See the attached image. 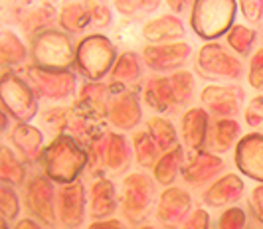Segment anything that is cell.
<instances>
[{
    "label": "cell",
    "instance_id": "1",
    "mask_svg": "<svg viewBox=\"0 0 263 229\" xmlns=\"http://www.w3.org/2000/svg\"><path fill=\"white\" fill-rule=\"evenodd\" d=\"M42 160L48 178L62 184H76V178L87 162V154L79 149L71 136L62 135L44 150Z\"/></svg>",
    "mask_w": 263,
    "mask_h": 229
},
{
    "label": "cell",
    "instance_id": "2",
    "mask_svg": "<svg viewBox=\"0 0 263 229\" xmlns=\"http://www.w3.org/2000/svg\"><path fill=\"white\" fill-rule=\"evenodd\" d=\"M115 57V46L105 36H87L79 41L76 61L81 73H85L89 79H101L105 75Z\"/></svg>",
    "mask_w": 263,
    "mask_h": 229
},
{
    "label": "cell",
    "instance_id": "3",
    "mask_svg": "<svg viewBox=\"0 0 263 229\" xmlns=\"http://www.w3.org/2000/svg\"><path fill=\"white\" fill-rule=\"evenodd\" d=\"M236 2H194L192 28L200 38H218L232 26Z\"/></svg>",
    "mask_w": 263,
    "mask_h": 229
},
{
    "label": "cell",
    "instance_id": "4",
    "mask_svg": "<svg viewBox=\"0 0 263 229\" xmlns=\"http://www.w3.org/2000/svg\"><path fill=\"white\" fill-rule=\"evenodd\" d=\"M91 164L93 172H111V174H119L129 166V158H131V150L127 144L125 136L111 133L105 135L103 138L95 140L91 144Z\"/></svg>",
    "mask_w": 263,
    "mask_h": 229
},
{
    "label": "cell",
    "instance_id": "5",
    "mask_svg": "<svg viewBox=\"0 0 263 229\" xmlns=\"http://www.w3.org/2000/svg\"><path fill=\"white\" fill-rule=\"evenodd\" d=\"M32 55L40 68L46 69H64L71 61V41L67 36L60 32H42L34 38L32 44Z\"/></svg>",
    "mask_w": 263,
    "mask_h": 229
},
{
    "label": "cell",
    "instance_id": "6",
    "mask_svg": "<svg viewBox=\"0 0 263 229\" xmlns=\"http://www.w3.org/2000/svg\"><path fill=\"white\" fill-rule=\"evenodd\" d=\"M0 97L4 107L12 113V117L26 122L32 119L38 111L36 97L32 93V87H28L20 77H16L14 73H4L2 83H0Z\"/></svg>",
    "mask_w": 263,
    "mask_h": 229
},
{
    "label": "cell",
    "instance_id": "7",
    "mask_svg": "<svg viewBox=\"0 0 263 229\" xmlns=\"http://www.w3.org/2000/svg\"><path fill=\"white\" fill-rule=\"evenodd\" d=\"M198 68L200 73L208 79H239L243 71L237 57L226 54L224 48L218 44H208L200 50Z\"/></svg>",
    "mask_w": 263,
    "mask_h": 229
},
{
    "label": "cell",
    "instance_id": "8",
    "mask_svg": "<svg viewBox=\"0 0 263 229\" xmlns=\"http://www.w3.org/2000/svg\"><path fill=\"white\" fill-rule=\"evenodd\" d=\"M123 188H125V200H123L125 210L123 212L127 219L133 223L143 221L153 202V194H155L153 182L145 174H131L125 178Z\"/></svg>",
    "mask_w": 263,
    "mask_h": 229
},
{
    "label": "cell",
    "instance_id": "9",
    "mask_svg": "<svg viewBox=\"0 0 263 229\" xmlns=\"http://www.w3.org/2000/svg\"><path fill=\"white\" fill-rule=\"evenodd\" d=\"M28 75L34 89L48 99H66L76 89V75L67 69L30 68Z\"/></svg>",
    "mask_w": 263,
    "mask_h": 229
},
{
    "label": "cell",
    "instance_id": "10",
    "mask_svg": "<svg viewBox=\"0 0 263 229\" xmlns=\"http://www.w3.org/2000/svg\"><path fill=\"white\" fill-rule=\"evenodd\" d=\"M243 97H246V93H243V89L239 85H224V87L210 85L200 95V99L206 105V109L214 115H220V117L237 115Z\"/></svg>",
    "mask_w": 263,
    "mask_h": 229
},
{
    "label": "cell",
    "instance_id": "11",
    "mask_svg": "<svg viewBox=\"0 0 263 229\" xmlns=\"http://www.w3.org/2000/svg\"><path fill=\"white\" fill-rule=\"evenodd\" d=\"M26 203L28 210L44 221L46 225H55V210H53V186L52 182L44 176H36L30 184L26 192Z\"/></svg>",
    "mask_w": 263,
    "mask_h": 229
},
{
    "label": "cell",
    "instance_id": "12",
    "mask_svg": "<svg viewBox=\"0 0 263 229\" xmlns=\"http://www.w3.org/2000/svg\"><path fill=\"white\" fill-rule=\"evenodd\" d=\"M236 164L246 176L263 182V135H248L239 140Z\"/></svg>",
    "mask_w": 263,
    "mask_h": 229
},
{
    "label": "cell",
    "instance_id": "13",
    "mask_svg": "<svg viewBox=\"0 0 263 229\" xmlns=\"http://www.w3.org/2000/svg\"><path fill=\"white\" fill-rule=\"evenodd\" d=\"M192 48L178 41V44H166V46H148L143 50V59L151 69H174L182 66L190 57Z\"/></svg>",
    "mask_w": 263,
    "mask_h": 229
},
{
    "label": "cell",
    "instance_id": "14",
    "mask_svg": "<svg viewBox=\"0 0 263 229\" xmlns=\"http://www.w3.org/2000/svg\"><path fill=\"white\" fill-rule=\"evenodd\" d=\"M85 217V190L81 182L69 184L60 192V219L66 227H79Z\"/></svg>",
    "mask_w": 263,
    "mask_h": 229
},
{
    "label": "cell",
    "instance_id": "15",
    "mask_svg": "<svg viewBox=\"0 0 263 229\" xmlns=\"http://www.w3.org/2000/svg\"><path fill=\"white\" fill-rule=\"evenodd\" d=\"M190 207H192V200H190V196L186 194L184 190L168 188L160 194L157 216L162 223L174 225V223L182 221L188 216Z\"/></svg>",
    "mask_w": 263,
    "mask_h": 229
},
{
    "label": "cell",
    "instance_id": "16",
    "mask_svg": "<svg viewBox=\"0 0 263 229\" xmlns=\"http://www.w3.org/2000/svg\"><path fill=\"white\" fill-rule=\"evenodd\" d=\"M241 194H243L241 178L236 174H228L212 184L210 190L204 194V202L212 207H218V205H224V203L237 202L241 198Z\"/></svg>",
    "mask_w": 263,
    "mask_h": 229
},
{
    "label": "cell",
    "instance_id": "17",
    "mask_svg": "<svg viewBox=\"0 0 263 229\" xmlns=\"http://www.w3.org/2000/svg\"><path fill=\"white\" fill-rule=\"evenodd\" d=\"M109 119L117 129H133L141 121V105L133 93H123L113 99L109 107Z\"/></svg>",
    "mask_w": 263,
    "mask_h": 229
},
{
    "label": "cell",
    "instance_id": "18",
    "mask_svg": "<svg viewBox=\"0 0 263 229\" xmlns=\"http://www.w3.org/2000/svg\"><path fill=\"white\" fill-rule=\"evenodd\" d=\"M220 170H224L222 158L208 154V152H198L196 156H192L190 164L182 168V176L190 184H200V182L210 180L212 176H216Z\"/></svg>",
    "mask_w": 263,
    "mask_h": 229
},
{
    "label": "cell",
    "instance_id": "19",
    "mask_svg": "<svg viewBox=\"0 0 263 229\" xmlns=\"http://www.w3.org/2000/svg\"><path fill=\"white\" fill-rule=\"evenodd\" d=\"M184 142L194 150H202L208 131V113L204 109H190L182 119Z\"/></svg>",
    "mask_w": 263,
    "mask_h": 229
},
{
    "label": "cell",
    "instance_id": "20",
    "mask_svg": "<svg viewBox=\"0 0 263 229\" xmlns=\"http://www.w3.org/2000/svg\"><path fill=\"white\" fill-rule=\"evenodd\" d=\"M115 205H117L115 184L107 178L97 180L91 188V216L99 219L111 216L115 212Z\"/></svg>",
    "mask_w": 263,
    "mask_h": 229
},
{
    "label": "cell",
    "instance_id": "21",
    "mask_svg": "<svg viewBox=\"0 0 263 229\" xmlns=\"http://www.w3.org/2000/svg\"><path fill=\"white\" fill-rule=\"evenodd\" d=\"M184 36V26L176 16H160L143 26V38L153 41L172 40Z\"/></svg>",
    "mask_w": 263,
    "mask_h": 229
},
{
    "label": "cell",
    "instance_id": "22",
    "mask_svg": "<svg viewBox=\"0 0 263 229\" xmlns=\"http://www.w3.org/2000/svg\"><path fill=\"white\" fill-rule=\"evenodd\" d=\"M12 142L18 147V150L24 154L26 160H36L40 150H42L44 136H42V133H40L36 127L26 124V122H20V124L14 127Z\"/></svg>",
    "mask_w": 263,
    "mask_h": 229
},
{
    "label": "cell",
    "instance_id": "23",
    "mask_svg": "<svg viewBox=\"0 0 263 229\" xmlns=\"http://www.w3.org/2000/svg\"><path fill=\"white\" fill-rule=\"evenodd\" d=\"M145 101L157 111H168L176 105V97L172 89L171 77H158V79L148 81L145 89Z\"/></svg>",
    "mask_w": 263,
    "mask_h": 229
},
{
    "label": "cell",
    "instance_id": "24",
    "mask_svg": "<svg viewBox=\"0 0 263 229\" xmlns=\"http://www.w3.org/2000/svg\"><path fill=\"white\" fill-rule=\"evenodd\" d=\"M62 26L69 32H79L93 24V2H69L60 14Z\"/></svg>",
    "mask_w": 263,
    "mask_h": 229
},
{
    "label": "cell",
    "instance_id": "25",
    "mask_svg": "<svg viewBox=\"0 0 263 229\" xmlns=\"http://www.w3.org/2000/svg\"><path fill=\"white\" fill-rule=\"evenodd\" d=\"M146 129H148L151 138L157 142L160 150L171 152L172 149H176V131L171 121H166L162 117H153L146 122Z\"/></svg>",
    "mask_w": 263,
    "mask_h": 229
},
{
    "label": "cell",
    "instance_id": "26",
    "mask_svg": "<svg viewBox=\"0 0 263 229\" xmlns=\"http://www.w3.org/2000/svg\"><path fill=\"white\" fill-rule=\"evenodd\" d=\"M180 166H182V149L176 147V149H172L171 152H166V154L157 162V166H155V176H157V180L160 184L168 186L172 180L176 178Z\"/></svg>",
    "mask_w": 263,
    "mask_h": 229
},
{
    "label": "cell",
    "instance_id": "27",
    "mask_svg": "<svg viewBox=\"0 0 263 229\" xmlns=\"http://www.w3.org/2000/svg\"><path fill=\"white\" fill-rule=\"evenodd\" d=\"M24 57H26V48L22 46V41L18 40L12 32L4 30L2 38H0V64L6 68V66L22 61Z\"/></svg>",
    "mask_w": 263,
    "mask_h": 229
},
{
    "label": "cell",
    "instance_id": "28",
    "mask_svg": "<svg viewBox=\"0 0 263 229\" xmlns=\"http://www.w3.org/2000/svg\"><path fill=\"white\" fill-rule=\"evenodd\" d=\"M0 178L4 184H22L24 180V166L16 160L8 147L0 149Z\"/></svg>",
    "mask_w": 263,
    "mask_h": 229
},
{
    "label": "cell",
    "instance_id": "29",
    "mask_svg": "<svg viewBox=\"0 0 263 229\" xmlns=\"http://www.w3.org/2000/svg\"><path fill=\"white\" fill-rule=\"evenodd\" d=\"M158 147L157 142L151 138L148 133H137L135 135V154H137V160L141 166H153L155 162H158ZM157 166V164H155Z\"/></svg>",
    "mask_w": 263,
    "mask_h": 229
},
{
    "label": "cell",
    "instance_id": "30",
    "mask_svg": "<svg viewBox=\"0 0 263 229\" xmlns=\"http://www.w3.org/2000/svg\"><path fill=\"white\" fill-rule=\"evenodd\" d=\"M237 135H239V122H236L234 119H220L216 122V149L226 152L234 142H236Z\"/></svg>",
    "mask_w": 263,
    "mask_h": 229
},
{
    "label": "cell",
    "instance_id": "31",
    "mask_svg": "<svg viewBox=\"0 0 263 229\" xmlns=\"http://www.w3.org/2000/svg\"><path fill=\"white\" fill-rule=\"evenodd\" d=\"M139 75H141V68H139V61H137L135 54H123L119 57L117 66L111 71V77L115 83H119V81L129 83V81L137 79Z\"/></svg>",
    "mask_w": 263,
    "mask_h": 229
},
{
    "label": "cell",
    "instance_id": "32",
    "mask_svg": "<svg viewBox=\"0 0 263 229\" xmlns=\"http://www.w3.org/2000/svg\"><path fill=\"white\" fill-rule=\"evenodd\" d=\"M172 89H174V97H176V105H182L186 103L192 91H194V77L188 73V71H178L171 77Z\"/></svg>",
    "mask_w": 263,
    "mask_h": 229
},
{
    "label": "cell",
    "instance_id": "33",
    "mask_svg": "<svg viewBox=\"0 0 263 229\" xmlns=\"http://www.w3.org/2000/svg\"><path fill=\"white\" fill-rule=\"evenodd\" d=\"M228 41L236 52L246 55L253 46V41H255V32L246 26H234L228 34Z\"/></svg>",
    "mask_w": 263,
    "mask_h": 229
},
{
    "label": "cell",
    "instance_id": "34",
    "mask_svg": "<svg viewBox=\"0 0 263 229\" xmlns=\"http://www.w3.org/2000/svg\"><path fill=\"white\" fill-rule=\"evenodd\" d=\"M0 214L2 219H16V216L20 214V203H18V196L14 194V190L8 184L0 186Z\"/></svg>",
    "mask_w": 263,
    "mask_h": 229
},
{
    "label": "cell",
    "instance_id": "35",
    "mask_svg": "<svg viewBox=\"0 0 263 229\" xmlns=\"http://www.w3.org/2000/svg\"><path fill=\"white\" fill-rule=\"evenodd\" d=\"M246 225V214L239 207H230L220 216L218 229H243Z\"/></svg>",
    "mask_w": 263,
    "mask_h": 229
},
{
    "label": "cell",
    "instance_id": "36",
    "mask_svg": "<svg viewBox=\"0 0 263 229\" xmlns=\"http://www.w3.org/2000/svg\"><path fill=\"white\" fill-rule=\"evenodd\" d=\"M246 122L250 124L251 129L259 127L263 122V95L253 97V101L248 105V109H246Z\"/></svg>",
    "mask_w": 263,
    "mask_h": 229
},
{
    "label": "cell",
    "instance_id": "37",
    "mask_svg": "<svg viewBox=\"0 0 263 229\" xmlns=\"http://www.w3.org/2000/svg\"><path fill=\"white\" fill-rule=\"evenodd\" d=\"M250 83H251V87H255V89H261L263 87V48L253 55V59H251Z\"/></svg>",
    "mask_w": 263,
    "mask_h": 229
},
{
    "label": "cell",
    "instance_id": "38",
    "mask_svg": "<svg viewBox=\"0 0 263 229\" xmlns=\"http://www.w3.org/2000/svg\"><path fill=\"white\" fill-rule=\"evenodd\" d=\"M66 111L64 109H50L44 113V124L50 129V131H60L64 124H66Z\"/></svg>",
    "mask_w": 263,
    "mask_h": 229
},
{
    "label": "cell",
    "instance_id": "39",
    "mask_svg": "<svg viewBox=\"0 0 263 229\" xmlns=\"http://www.w3.org/2000/svg\"><path fill=\"white\" fill-rule=\"evenodd\" d=\"M158 2H115L117 10L123 14H133V12H151L157 8Z\"/></svg>",
    "mask_w": 263,
    "mask_h": 229
},
{
    "label": "cell",
    "instance_id": "40",
    "mask_svg": "<svg viewBox=\"0 0 263 229\" xmlns=\"http://www.w3.org/2000/svg\"><path fill=\"white\" fill-rule=\"evenodd\" d=\"M208 227H210V214L206 210H196L180 229H208Z\"/></svg>",
    "mask_w": 263,
    "mask_h": 229
},
{
    "label": "cell",
    "instance_id": "41",
    "mask_svg": "<svg viewBox=\"0 0 263 229\" xmlns=\"http://www.w3.org/2000/svg\"><path fill=\"white\" fill-rule=\"evenodd\" d=\"M239 8H241L243 16L250 22H255L259 18V14L263 12V2H248V0H243V2H239Z\"/></svg>",
    "mask_w": 263,
    "mask_h": 229
},
{
    "label": "cell",
    "instance_id": "42",
    "mask_svg": "<svg viewBox=\"0 0 263 229\" xmlns=\"http://www.w3.org/2000/svg\"><path fill=\"white\" fill-rule=\"evenodd\" d=\"M250 203H251V207H253V210H251L253 216L263 223V186H257V188L251 192Z\"/></svg>",
    "mask_w": 263,
    "mask_h": 229
},
{
    "label": "cell",
    "instance_id": "43",
    "mask_svg": "<svg viewBox=\"0 0 263 229\" xmlns=\"http://www.w3.org/2000/svg\"><path fill=\"white\" fill-rule=\"evenodd\" d=\"M89 229H125L121 225V221L117 219H107V221H95L93 225H89Z\"/></svg>",
    "mask_w": 263,
    "mask_h": 229
},
{
    "label": "cell",
    "instance_id": "44",
    "mask_svg": "<svg viewBox=\"0 0 263 229\" xmlns=\"http://www.w3.org/2000/svg\"><path fill=\"white\" fill-rule=\"evenodd\" d=\"M16 229H42V227H40L36 221H32V219H20L16 223Z\"/></svg>",
    "mask_w": 263,
    "mask_h": 229
},
{
    "label": "cell",
    "instance_id": "45",
    "mask_svg": "<svg viewBox=\"0 0 263 229\" xmlns=\"http://www.w3.org/2000/svg\"><path fill=\"white\" fill-rule=\"evenodd\" d=\"M168 4H171V8H172V10H176V12H180V10L184 8V6H182L184 2H168Z\"/></svg>",
    "mask_w": 263,
    "mask_h": 229
},
{
    "label": "cell",
    "instance_id": "46",
    "mask_svg": "<svg viewBox=\"0 0 263 229\" xmlns=\"http://www.w3.org/2000/svg\"><path fill=\"white\" fill-rule=\"evenodd\" d=\"M141 229H153V227H141Z\"/></svg>",
    "mask_w": 263,
    "mask_h": 229
}]
</instances>
